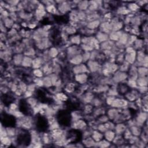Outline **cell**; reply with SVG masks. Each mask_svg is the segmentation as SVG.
I'll return each mask as SVG.
<instances>
[{
  "instance_id": "obj_7",
  "label": "cell",
  "mask_w": 148,
  "mask_h": 148,
  "mask_svg": "<svg viewBox=\"0 0 148 148\" xmlns=\"http://www.w3.org/2000/svg\"><path fill=\"white\" fill-rule=\"evenodd\" d=\"M1 99H2V101L6 105H10L12 102V101L13 100V97L10 95L6 94H3L2 96Z\"/></svg>"
},
{
  "instance_id": "obj_3",
  "label": "cell",
  "mask_w": 148,
  "mask_h": 148,
  "mask_svg": "<svg viewBox=\"0 0 148 148\" xmlns=\"http://www.w3.org/2000/svg\"><path fill=\"white\" fill-rule=\"evenodd\" d=\"M30 142L29 134L26 131H23L17 136L18 144L22 145H27Z\"/></svg>"
},
{
  "instance_id": "obj_5",
  "label": "cell",
  "mask_w": 148,
  "mask_h": 148,
  "mask_svg": "<svg viewBox=\"0 0 148 148\" xmlns=\"http://www.w3.org/2000/svg\"><path fill=\"white\" fill-rule=\"evenodd\" d=\"M37 128L40 131H45L48 128V123L47 120L43 117H38L36 124Z\"/></svg>"
},
{
  "instance_id": "obj_1",
  "label": "cell",
  "mask_w": 148,
  "mask_h": 148,
  "mask_svg": "<svg viewBox=\"0 0 148 148\" xmlns=\"http://www.w3.org/2000/svg\"><path fill=\"white\" fill-rule=\"evenodd\" d=\"M1 120L3 125L6 127H13L16 123V120L14 117L12 115L6 113L1 114Z\"/></svg>"
},
{
  "instance_id": "obj_6",
  "label": "cell",
  "mask_w": 148,
  "mask_h": 148,
  "mask_svg": "<svg viewBox=\"0 0 148 148\" xmlns=\"http://www.w3.org/2000/svg\"><path fill=\"white\" fill-rule=\"evenodd\" d=\"M20 109L21 112L25 114H29L31 113V107L29 104L24 100H21L20 102Z\"/></svg>"
},
{
  "instance_id": "obj_4",
  "label": "cell",
  "mask_w": 148,
  "mask_h": 148,
  "mask_svg": "<svg viewBox=\"0 0 148 148\" xmlns=\"http://www.w3.org/2000/svg\"><path fill=\"white\" fill-rule=\"evenodd\" d=\"M81 137V134L79 131L77 130H72L69 131L68 134L67 139H68L69 142H76L79 141Z\"/></svg>"
},
{
  "instance_id": "obj_2",
  "label": "cell",
  "mask_w": 148,
  "mask_h": 148,
  "mask_svg": "<svg viewBox=\"0 0 148 148\" xmlns=\"http://www.w3.org/2000/svg\"><path fill=\"white\" fill-rule=\"evenodd\" d=\"M58 121L60 124L64 126H67L70 124L71 116L70 113L67 111L64 110L60 112V114L58 116Z\"/></svg>"
},
{
  "instance_id": "obj_8",
  "label": "cell",
  "mask_w": 148,
  "mask_h": 148,
  "mask_svg": "<svg viewBox=\"0 0 148 148\" xmlns=\"http://www.w3.org/2000/svg\"><path fill=\"white\" fill-rule=\"evenodd\" d=\"M57 37V36H60V34H56V35H51V38H54V37ZM60 40V38H56V41H57V40Z\"/></svg>"
}]
</instances>
